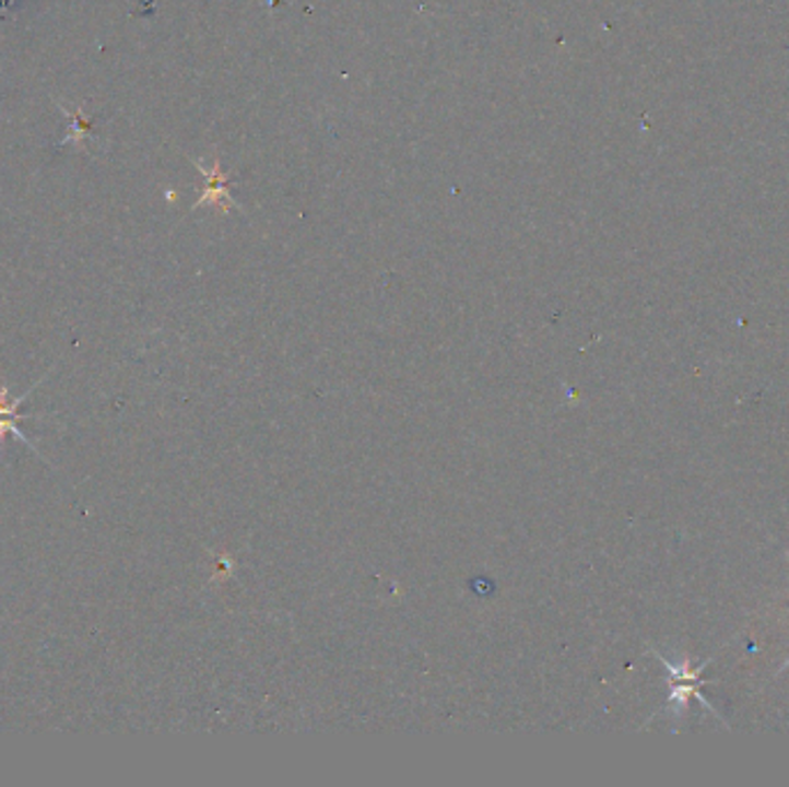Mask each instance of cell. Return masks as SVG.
Segmentation results:
<instances>
[{
    "label": "cell",
    "mask_w": 789,
    "mask_h": 787,
    "mask_svg": "<svg viewBox=\"0 0 789 787\" xmlns=\"http://www.w3.org/2000/svg\"><path fill=\"white\" fill-rule=\"evenodd\" d=\"M658 660L662 662L664 668L670 670V679H672V681H697V679L702 677L704 668L709 666V662H711V658H709V660H704L699 668L691 670V658H683V660H681V666H672V662H670L668 658H662V656H658Z\"/></svg>",
    "instance_id": "cell-2"
},
{
    "label": "cell",
    "mask_w": 789,
    "mask_h": 787,
    "mask_svg": "<svg viewBox=\"0 0 789 787\" xmlns=\"http://www.w3.org/2000/svg\"><path fill=\"white\" fill-rule=\"evenodd\" d=\"M691 697L699 700L706 709H709L711 714H716L711 704L706 702V697L699 693V689L693 686V683H685V681H679L676 686L672 689V695L668 697V702H664V707H676V714H681V709L688 707V700H691ZM716 716H718V714H716Z\"/></svg>",
    "instance_id": "cell-1"
}]
</instances>
